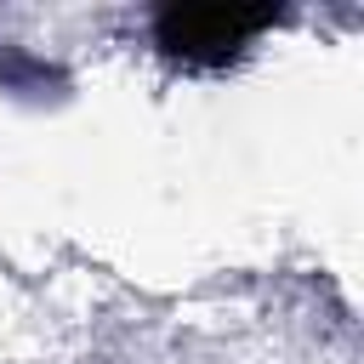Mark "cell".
<instances>
[{
  "label": "cell",
  "mask_w": 364,
  "mask_h": 364,
  "mask_svg": "<svg viewBox=\"0 0 364 364\" xmlns=\"http://www.w3.org/2000/svg\"><path fill=\"white\" fill-rule=\"evenodd\" d=\"M267 23H273V11H262V6H165L154 17V40L188 63H228Z\"/></svg>",
  "instance_id": "1"
}]
</instances>
